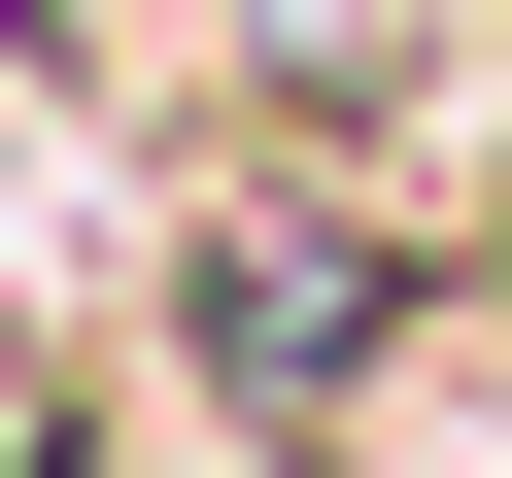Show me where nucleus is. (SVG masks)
<instances>
[{
	"label": "nucleus",
	"instance_id": "nucleus-1",
	"mask_svg": "<svg viewBox=\"0 0 512 478\" xmlns=\"http://www.w3.org/2000/svg\"><path fill=\"white\" fill-rule=\"evenodd\" d=\"M376 342H410V239H376V205H239V239H205V376H239V410H342Z\"/></svg>",
	"mask_w": 512,
	"mask_h": 478
}]
</instances>
